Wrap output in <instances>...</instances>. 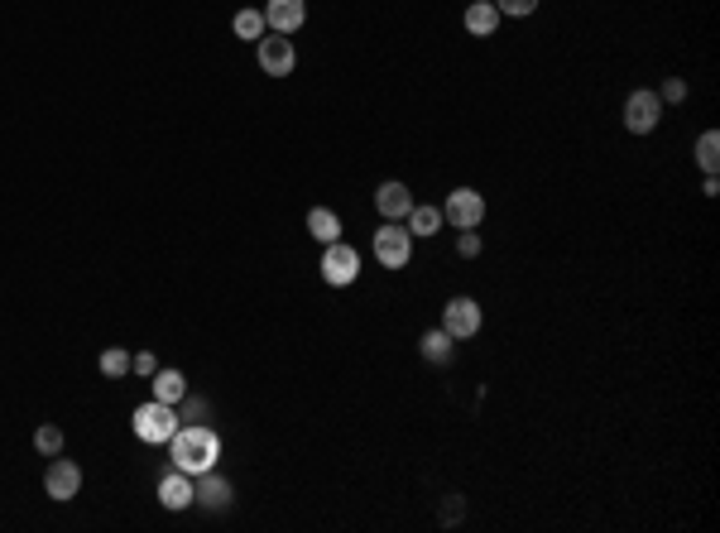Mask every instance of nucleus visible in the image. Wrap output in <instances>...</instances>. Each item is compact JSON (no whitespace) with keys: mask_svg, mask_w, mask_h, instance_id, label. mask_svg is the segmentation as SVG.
<instances>
[{"mask_svg":"<svg viewBox=\"0 0 720 533\" xmlns=\"http://www.w3.org/2000/svg\"><path fill=\"white\" fill-rule=\"evenodd\" d=\"M130 370H135V375H144V380H149V375L159 370V361H154V351H135V356H130Z\"/></svg>","mask_w":720,"mask_h":533,"instance_id":"obj_27","label":"nucleus"},{"mask_svg":"<svg viewBox=\"0 0 720 533\" xmlns=\"http://www.w3.org/2000/svg\"><path fill=\"white\" fill-rule=\"evenodd\" d=\"M442 221L452 231H476L480 221H485V197L476 188H452L447 202H442Z\"/></svg>","mask_w":720,"mask_h":533,"instance_id":"obj_6","label":"nucleus"},{"mask_svg":"<svg viewBox=\"0 0 720 533\" xmlns=\"http://www.w3.org/2000/svg\"><path fill=\"white\" fill-rule=\"evenodd\" d=\"M308 236L312 241H322V245L341 241V217H336L332 207H312L308 212Z\"/></svg>","mask_w":720,"mask_h":533,"instance_id":"obj_18","label":"nucleus"},{"mask_svg":"<svg viewBox=\"0 0 720 533\" xmlns=\"http://www.w3.org/2000/svg\"><path fill=\"white\" fill-rule=\"evenodd\" d=\"M255 58H260L264 77H288L293 68H298L293 39H288V34H269V29H264V39H255Z\"/></svg>","mask_w":720,"mask_h":533,"instance_id":"obj_5","label":"nucleus"},{"mask_svg":"<svg viewBox=\"0 0 720 533\" xmlns=\"http://www.w3.org/2000/svg\"><path fill=\"white\" fill-rule=\"evenodd\" d=\"M308 25V0H269L264 5V29L269 34H298Z\"/></svg>","mask_w":720,"mask_h":533,"instance_id":"obj_11","label":"nucleus"},{"mask_svg":"<svg viewBox=\"0 0 720 533\" xmlns=\"http://www.w3.org/2000/svg\"><path fill=\"white\" fill-rule=\"evenodd\" d=\"M96 365H101L106 380H120V375H130V351H125V346H106Z\"/></svg>","mask_w":720,"mask_h":533,"instance_id":"obj_21","label":"nucleus"},{"mask_svg":"<svg viewBox=\"0 0 720 533\" xmlns=\"http://www.w3.org/2000/svg\"><path fill=\"white\" fill-rule=\"evenodd\" d=\"M77 490H82V466L58 452L44 471V495L48 500H58V505H68V500H77Z\"/></svg>","mask_w":720,"mask_h":533,"instance_id":"obj_8","label":"nucleus"},{"mask_svg":"<svg viewBox=\"0 0 720 533\" xmlns=\"http://www.w3.org/2000/svg\"><path fill=\"white\" fill-rule=\"evenodd\" d=\"M34 452L58 457V452H63V428H58V423H39V433H34Z\"/></svg>","mask_w":720,"mask_h":533,"instance_id":"obj_22","label":"nucleus"},{"mask_svg":"<svg viewBox=\"0 0 720 533\" xmlns=\"http://www.w3.org/2000/svg\"><path fill=\"white\" fill-rule=\"evenodd\" d=\"M658 121H663V101H658V92H629V101H624V125H629V135H653L658 130Z\"/></svg>","mask_w":720,"mask_h":533,"instance_id":"obj_9","label":"nucleus"},{"mask_svg":"<svg viewBox=\"0 0 720 533\" xmlns=\"http://www.w3.org/2000/svg\"><path fill=\"white\" fill-rule=\"evenodd\" d=\"M461 25H466V34H476V39H490V34L500 29V10H495V0H471L466 15H461Z\"/></svg>","mask_w":720,"mask_h":533,"instance_id":"obj_14","label":"nucleus"},{"mask_svg":"<svg viewBox=\"0 0 720 533\" xmlns=\"http://www.w3.org/2000/svg\"><path fill=\"white\" fill-rule=\"evenodd\" d=\"M322 279L332 284V289H351L360 279V250H351L346 241H332V245H322Z\"/></svg>","mask_w":720,"mask_h":533,"instance_id":"obj_4","label":"nucleus"},{"mask_svg":"<svg viewBox=\"0 0 720 533\" xmlns=\"http://www.w3.org/2000/svg\"><path fill=\"white\" fill-rule=\"evenodd\" d=\"M456 255H461V260H476L480 255V231H456Z\"/></svg>","mask_w":720,"mask_h":533,"instance_id":"obj_25","label":"nucleus"},{"mask_svg":"<svg viewBox=\"0 0 720 533\" xmlns=\"http://www.w3.org/2000/svg\"><path fill=\"white\" fill-rule=\"evenodd\" d=\"M159 505L164 509H192V476L188 471H178V466H168L164 476H159Z\"/></svg>","mask_w":720,"mask_h":533,"instance_id":"obj_13","label":"nucleus"},{"mask_svg":"<svg viewBox=\"0 0 720 533\" xmlns=\"http://www.w3.org/2000/svg\"><path fill=\"white\" fill-rule=\"evenodd\" d=\"M404 226H408V236H423V241H428V236H437L447 221H442V207H432V202H413Z\"/></svg>","mask_w":720,"mask_h":533,"instance_id":"obj_16","label":"nucleus"},{"mask_svg":"<svg viewBox=\"0 0 720 533\" xmlns=\"http://www.w3.org/2000/svg\"><path fill=\"white\" fill-rule=\"evenodd\" d=\"M370 250H375V260H380L384 269H404L408 260H413V236H408L404 221H380Z\"/></svg>","mask_w":720,"mask_h":533,"instance_id":"obj_3","label":"nucleus"},{"mask_svg":"<svg viewBox=\"0 0 720 533\" xmlns=\"http://www.w3.org/2000/svg\"><path fill=\"white\" fill-rule=\"evenodd\" d=\"M178 418H183V423H207V418H212V404H207V399H192V389H188L183 404H178Z\"/></svg>","mask_w":720,"mask_h":533,"instance_id":"obj_23","label":"nucleus"},{"mask_svg":"<svg viewBox=\"0 0 720 533\" xmlns=\"http://www.w3.org/2000/svg\"><path fill=\"white\" fill-rule=\"evenodd\" d=\"M149 380H154V399H159V404H173V409L183 404V394L192 389L188 375H183V370H168V365H159Z\"/></svg>","mask_w":720,"mask_h":533,"instance_id":"obj_15","label":"nucleus"},{"mask_svg":"<svg viewBox=\"0 0 720 533\" xmlns=\"http://www.w3.org/2000/svg\"><path fill=\"white\" fill-rule=\"evenodd\" d=\"M192 505L202 509H231L236 505V485L226 481L221 471H202V476H192Z\"/></svg>","mask_w":720,"mask_h":533,"instance_id":"obj_10","label":"nucleus"},{"mask_svg":"<svg viewBox=\"0 0 720 533\" xmlns=\"http://www.w3.org/2000/svg\"><path fill=\"white\" fill-rule=\"evenodd\" d=\"M658 101H663V106H677V101H687V82H682V77H668V82H663V92H658Z\"/></svg>","mask_w":720,"mask_h":533,"instance_id":"obj_26","label":"nucleus"},{"mask_svg":"<svg viewBox=\"0 0 720 533\" xmlns=\"http://www.w3.org/2000/svg\"><path fill=\"white\" fill-rule=\"evenodd\" d=\"M480 322H485V317H480L476 298H466V293H461V298H447V308H442V332H447L452 341H471L480 332Z\"/></svg>","mask_w":720,"mask_h":533,"instance_id":"obj_7","label":"nucleus"},{"mask_svg":"<svg viewBox=\"0 0 720 533\" xmlns=\"http://www.w3.org/2000/svg\"><path fill=\"white\" fill-rule=\"evenodd\" d=\"M461 514H466V505H461V495H447V509H442V519H447V524H456Z\"/></svg>","mask_w":720,"mask_h":533,"instance_id":"obj_28","label":"nucleus"},{"mask_svg":"<svg viewBox=\"0 0 720 533\" xmlns=\"http://www.w3.org/2000/svg\"><path fill=\"white\" fill-rule=\"evenodd\" d=\"M168 461H173L178 471H188V476L212 471L216 461H221V437H216V428H207V423H183L178 433L168 437Z\"/></svg>","mask_w":720,"mask_h":533,"instance_id":"obj_1","label":"nucleus"},{"mask_svg":"<svg viewBox=\"0 0 720 533\" xmlns=\"http://www.w3.org/2000/svg\"><path fill=\"white\" fill-rule=\"evenodd\" d=\"M456 346H461V341H452L447 332H442V327L423 332V341H418V351H423V361H428V365H452Z\"/></svg>","mask_w":720,"mask_h":533,"instance_id":"obj_17","label":"nucleus"},{"mask_svg":"<svg viewBox=\"0 0 720 533\" xmlns=\"http://www.w3.org/2000/svg\"><path fill=\"white\" fill-rule=\"evenodd\" d=\"M130 428H135V437H140V442H149V447H168V437L183 428V418H178V409H173V404L144 399L140 409H135V418H130Z\"/></svg>","mask_w":720,"mask_h":533,"instance_id":"obj_2","label":"nucleus"},{"mask_svg":"<svg viewBox=\"0 0 720 533\" xmlns=\"http://www.w3.org/2000/svg\"><path fill=\"white\" fill-rule=\"evenodd\" d=\"M231 29H236V39H264V10H236V20H231Z\"/></svg>","mask_w":720,"mask_h":533,"instance_id":"obj_19","label":"nucleus"},{"mask_svg":"<svg viewBox=\"0 0 720 533\" xmlns=\"http://www.w3.org/2000/svg\"><path fill=\"white\" fill-rule=\"evenodd\" d=\"M495 10H500V20H528L538 10V0H495Z\"/></svg>","mask_w":720,"mask_h":533,"instance_id":"obj_24","label":"nucleus"},{"mask_svg":"<svg viewBox=\"0 0 720 533\" xmlns=\"http://www.w3.org/2000/svg\"><path fill=\"white\" fill-rule=\"evenodd\" d=\"M408 207H413V193H408L399 178H389V183L375 188V212H380V221H404Z\"/></svg>","mask_w":720,"mask_h":533,"instance_id":"obj_12","label":"nucleus"},{"mask_svg":"<svg viewBox=\"0 0 720 533\" xmlns=\"http://www.w3.org/2000/svg\"><path fill=\"white\" fill-rule=\"evenodd\" d=\"M696 164H701L706 173L720 169V135L716 130H701V140H696Z\"/></svg>","mask_w":720,"mask_h":533,"instance_id":"obj_20","label":"nucleus"}]
</instances>
